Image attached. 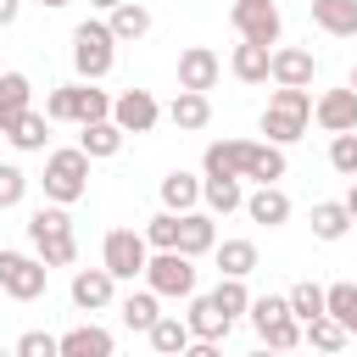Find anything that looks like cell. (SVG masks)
Instances as JSON below:
<instances>
[{
  "instance_id": "cell-1",
  "label": "cell",
  "mask_w": 357,
  "mask_h": 357,
  "mask_svg": "<svg viewBox=\"0 0 357 357\" xmlns=\"http://www.w3.org/2000/svg\"><path fill=\"white\" fill-rule=\"evenodd\" d=\"M28 240H33V257H39L45 268H73V257H78L73 218H67V206H56V201L28 218Z\"/></svg>"
},
{
  "instance_id": "cell-2",
  "label": "cell",
  "mask_w": 357,
  "mask_h": 357,
  "mask_svg": "<svg viewBox=\"0 0 357 357\" xmlns=\"http://www.w3.org/2000/svg\"><path fill=\"white\" fill-rule=\"evenodd\" d=\"M307 123H312V95L279 84V89L268 95V106H262V134H268V145H296V139L307 134Z\"/></svg>"
},
{
  "instance_id": "cell-3",
  "label": "cell",
  "mask_w": 357,
  "mask_h": 357,
  "mask_svg": "<svg viewBox=\"0 0 357 357\" xmlns=\"http://www.w3.org/2000/svg\"><path fill=\"white\" fill-rule=\"evenodd\" d=\"M45 117L50 123H100V117H112V95L106 89H95V84H56L50 95H45Z\"/></svg>"
},
{
  "instance_id": "cell-4",
  "label": "cell",
  "mask_w": 357,
  "mask_h": 357,
  "mask_svg": "<svg viewBox=\"0 0 357 357\" xmlns=\"http://www.w3.org/2000/svg\"><path fill=\"white\" fill-rule=\"evenodd\" d=\"M39 184H45V201L73 206V201L89 190V156H84V145H61V151H50Z\"/></svg>"
},
{
  "instance_id": "cell-5",
  "label": "cell",
  "mask_w": 357,
  "mask_h": 357,
  "mask_svg": "<svg viewBox=\"0 0 357 357\" xmlns=\"http://www.w3.org/2000/svg\"><path fill=\"white\" fill-rule=\"evenodd\" d=\"M112 61H117V33H112V22H78V28H73V67H78V78H84V84H100V78L112 73Z\"/></svg>"
},
{
  "instance_id": "cell-6",
  "label": "cell",
  "mask_w": 357,
  "mask_h": 357,
  "mask_svg": "<svg viewBox=\"0 0 357 357\" xmlns=\"http://www.w3.org/2000/svg\"><path fill=\"white\" fill-rule=\"evenodd\" d=\"M145 262H151V240H145L139 229H112V234H106L100 268H106L112 279H134V273H145Z\"/></svg>"
},
{
  "instance_id": "cell-7",
  "label": "cell",
  "mask_w": 357,
  "mask_h": 357,
  "mask_svg": "<svg viewBox=\"0 0 357 357\" xmlns=\"http://www.w3.org/2000/svg\"><path fill=\"white\" fill-rule=\"evenodd\" d=\"M45 279H50V268H45L39 257H28V251H0V290H6L11 301H39V296H45Z\"/></svg>"
},
{
  "instance_id": "cell-8",
  "label": "cell",
  "mask_w": 357,
  "mask_h": 357,
  "mask_svg": "<svg viewBox=\"0 0 357 357\" xmlns=\"http://www.w3.org/2000/svg\"><path fill=\"white\" fill-rule=\"evenodd\" d=\"M145 284L156 296H195V257L184 251H156L145 262Z\"/></svg>"
},
{
  "instance_id": "cell-9",
  "label": "cell",
  "mask_w": 357,
  "mask_h": 357,
  "mask_svg": "<svg viewBox=\"0 0 357 357\" xmlns=\"http://www.w3.org/2000/svg\"><path fill=\"white\" fill-rule=\"evenodd\" d=\"M229 22H234V33L251 39V45H279V28H284L273 0H234V6H229Z\"/></svg>"
},
{
  "instance_id": "cell-10",
  "label": "cell",
  "mask_w": 357,
  "mask_h": 357,
  "mask_svg": "<svg viewBox=\"0 0 357 357\" xmlns=\"http://www.w3.org/2000/svg\"><path fill=\"white\" fill-rule=\"evenodd\" d=\"M112 123H117L123 134H151V128L162 123V106H156L151 89H123V95L112 100Z\"/></svg>"
},
{
  "instance_id": "cell-11",
  "label": "cell",
  "mask_w": 357,
  "mask_h": 357,
  "mask_svg": "<svg viewBox=\"0 0 357 357\" xmlns=\"http://www.w3.org/2000/svg\"><path fill=\"white\" fill-rule=\"evenodd\" d=\"M312 117H318L324 134H351V128H357V89H351V84H346V89H324V95L312 100Z\"/></svg>"
},
{
  "instance_id": "cell-12",
  "label": "cell",
  "mask_w": 357,
  "mask_h": 357,
  "mask_svg": "<svg viewBox=\"0 0 357 357\" xmlns=\"http://www.w3.org/2000/svg\"><path fill=\"white\" fill-rule=\"evenodd\" d=\"M223 78V61H218V50L212 45H190V50H178V89H212Z\"/></svg>"
},
{
  "instance_id": "cell-13",
  "label": "cell",
  "mask_w": 357,
  "mask_h": 357,
  "mask_svg": "<svg viewBox=\"0 0 357 357\" xmlns=\"http://www.w3.org/2000/svg\"><path fill=\"white\" fill-rule=\"evenodd\" d=\"M251 145H257V139H212V145H206V156H201L206 178H245Z\"/></svg>"
},
{
  "instance_id": "cell-14",
  "label": "cell",
  "mask_w": 357,
  "mask_h": 357,
  "mask_svg": "<svg viewBox=\"0 0 357 357\" xmlns=\"http://www.w3.org/2000/svg\"><path fill=\"white\" fill-rule=\"evenodd\" d=\"M112 301H117V279H112L106 268H78V273H73V307L100 312V307H112Z\"/></svg>"
},
{
  "instance_id": "cell-15",
  "label": "cell",
  "mask_w": 357,
  "mask_h": 357,
  "mask_svg": "<svg viewBox=\"0 0 357 357\" xmlns=\"http://www.w3.org/2000/svg\"><path fill=\"white\" fill-rule=\"evenodd\" d=\"M229 73H234L240 84H268V78H273V45H251V39H240L234 56H229Z\"/></svg>"
},
{
  "instance_id": "cell-16",
  "label": "cell",
  "mask_w": 357,
  "mask_h": 357,
  "mask_svg": "<svg viewBox=\"0 0 357 357\" xmlns=\"http://www.w3.org/2000/svg\"><path fill=\"white\" fill-rule=\"evenodd\" d=\"M312 73H318L312 50H301V45H279V50H273V84H284V89H307Z\"/></svg>"
},
{
  "instance_id": "cell-17",
  "label": "cell",
  "mask_w": 357,
  "mask_h": 357,
  "mask_svg": "<svg viewBox=\"0 0 357 357\" xmlns=\"http://www.w3.org/2000/svg\"><path fill=\"white\" fill-rule=\"evenodd\" d=\"M184 324H190V335H195V340H223L234 318L218 307V296H190V312H184Z\"/></svg>"
},
{
  "instance_id": "cell-18",
  "label": "cell",
  "mask_w": 357,
  "mask_h": 357,
  "mask_svg": "<svg viewBox=\"0 0 357 357\" xmlns=\"http://www.w3.org/2000/svg\"><path fill=\"white\" fill-rule=\"evenodd\" d=\"M167 117H173V128H178V134H201V128L212 123V100H206L201 89H178V95H173V106H167Z\"/></svg>"
},
{
  "instance_id": "cell-19",
  "label": "cell",
  "mask_w": 357,
  "mask_h": 357,
  "mask_svg": "<svg viewBox=\"0 0 357 357\" xmlns=\"http://www.w3.org/2000/svg\"><path fill=\"white\" fill-rule=\"evenodd\" d=\"M245 212H251V223L279 229V223H290V195H284L279 184H257V190L245 195Z\"/></svg>"
},
{
  "instance_id": "cell-20",
  "label": "cell",
  "mask_w": 357,
  "mask_h": 357,
  "mask_svg": "<svg viewBox=\"0 0 357 357\" xmlns=\"http://www.w3.org/2000/svg\"><path fill=\"white\" fill-rule=\"evenodd\" d=\"M33 84H28V73H0V134L17 123V117H28L33 106Z\"/></svg>"
},
{
  "instance_id": "cell-21",
  "label": "cell",
  "mask_w": 357,
  "mask_h": 357,
  "mask_svg": "<svg viewBox=\"0 0 357 357\" xmlns=\"http://www.w3.org/2000/svg\"><path fill=\"white\" fill-rule=\"evenodd\" d=\"M312 22L335 39H357V0H312Z\"/></svg>"
},
{
  "instance_id": "cell-22",
  "label": "cell",
  "mask_w": 357,
  "mask_h": 357,
  "mask_svg": "<svg viewBox=\"0 0 357 357\" xmlns=\"http://www.w3.org/2000/svg\"><path fill=\"white\" fill-rule=\"evenodd\" d=\"M212 245H218L212 218H206V212H178V251H184V257H206Z\"/></svg>"
},
{
  "instance_id": "cell-23",
  "label": "cell",
  "mask_w": 357,
  "mask_h": 357,
  "mask_svg": "<svg viewBox=\"0 0 357 357\" xmlns=\"http://www.w3.org/2000/svg\"><path fill=\"white\" fill-rule=\"evenodd\" d=\"M117 312H123V324L128 329H139V335H151V324L162 318V296L145 284V290H128L123 301H117Z\"/></svg>"
},
{
  "instance_id": "cell-24",
  "label": "cell",
  "mask_w": 357,
  "mask_h": 357,
  "mask_svg": "<svg viewBox=\"0 0 357 357\" xmlns=\"http://www.w3.org/2000/svg\"><path fill=\"white\" fill-rule=\"evenodd\" d=\"M61 357H112V329L100 324H78L61 335Z\"/></svg>"
},
{
  "instance_id": "cell-25",
  "label": "cell",
  "mask_w": 357,
  "mask_h": 357,
  "mask_svg": "<svg viewBox=\"0 0 357 357\" xmlns=\"http://www.w3.org/2000/svg\"><path fill=\"white\" fill-rule=\"evenodd\" d=\"M78 145H84V156H89V162H100V156H117V151H123V128H117L112 117H100V123H84Z\"/></svg>"
},
{
  "instance_id": "cell-26",
  "label": "cell",
  "mask_w": 357,
  "mask_h": 357,
  "mask_svg": "<svg viewBox=\"0 0 357 357\" xmlns=\"http://www.w3.org/2000/svg\"><path fill=\"white\" fill-rule=\"evenodd\" d=\"M195 201H201V178L184 173V167H173V173L162 178V206H167V212H195Z\"/></svg>"
},
{
  "instance_id": "cell-27",
  "label": "cell",
  "mask_w": 357,
  "mask_h": 357,
  "mask_svg": "<svg viewBox=\"0 0 357 357\" xmlns=\"http://www.w3.org/2000/svg\"><path fill=\"white\" fill-rule=\"evenodd\" d=\"M212 257H218L223 279H245L257 268V240H223V245H212Z\"/></svg>"
},
{
  "instance_id": "cell-28",
  "label": "cell",
  "mask_w": 357,
  "mask_h": 357,
  "mask_svg": "<svg viewBox=\"0 0 357 357\" xmlns=\"http://www.w3.org/2000/svg\"><path fill=\"white\" fill-rule=\"evenodd\" d=\"M195 335H190V324L184 318H173V312H162L156 324H151V346L162 351V357H184V346H190Z\"/></svg>"
},
{
  "instance_id": "cell-29",
  "label": "cell",
  "mask_w": 357,
  "mask_h": 357,
  "mask_svg": "<svg viewBox=\"0 0 357 357\" xmlns=\"http://www.w3.org/2000/svg\"><path fill=\"white\" fill-rule=\"evenodd\" d=\"M112 33H117V45H128V39H145V33H151V11H145L139 0H123V6L112 11Z\"/></svg>"
},
{
  "instance_id": "cell-30",
  "label": "cell",
  "mask_w": 357,
  "mask_h": 357,
  "mask_svg": "<svg viewBox=\"0 0 357 357\" xmlns=\"http://www.w3.org/2000/svg\"><path fill=\"white\" fill-rule=\"evenodd\" d=\"M6 139H11L17 151H45V139H50V117H45V112H28V117H17V123L6 128Z\"/></svg>"
},
{
  "instance_id": "cell-31",
  "label": "cell",
  "mask_w": 357,
  "mask_h": 357,
  "mask_svg": "<svg viewBox=\"0 0 357 357\" xmlns=\"http://www.w3.org/2000/svg\"><path fill=\"white\" fill-rule=\"evenodd\" d=\"M245 178H257V184H279V178H284V145H251Z\"/></svg>"
},
{
  "instance_id": "cell-32",
  "label": "cell",
  "mask_w": 357,
  "mask_h": 357,
  "mask_svg": "<svg viewBox=\"0 0 357 357\" xmlns=\"http://www.w3.org/2000/svg\"><path fill=\"white\" fill-rule=\"evenodd\" d=\"M351 223H357V218L346 212V201H318V206H312V234H318V240H340Z\"/></svg>"
},
{
  "instance_id": "cell-33",
  "label": "cell",
  "mask_w": 357,
  "mask_h": 357,
  "mask_svg": "<svg viewBox=\"0 0 357 357\" xmlns=\"http://www.w3.org/2000/svg\"><path fill=\"white\" fill-rule=\"evenodd\" d=\"M290 312H296L301 324H312V318H324V312H329V290H324V284H312V279H301V284H290Z\"/></svg>"
},
{
  "instance_id": "cell-34",
  "label": "cell",
  "mask_w": 357,
  "mask_h": 357,
  "mask_svg": "<svg viewBox=\"0 0 357 357\" xmlns=\"http://www.w3.org/2000/svg\"><path fill=\"white\" fill-rule=\"evenodd\" d=\"M301 340H307L312 351H340V346L351 340V329H346L340 318H329V312H324V318H312V324H307V335H301Z\"/></svg>"
},
{
  "instance_id": "cell-35",
  "label": "cell",
  "mask_w": 357,
  "mask_h": 357,
  "mask_svg": "<svg viewBox=\"0 0 357 357\" xmlns=\"http://www.w3.org/2000/svg\"><path fill=\"white\" fill-rule=\"evenodd\" d=\"M201 201L212 212H234V206H245V190H240V178H201Z\"/></svg>"
},
{
  "instance_id": "cell-36",
  "label": "cell",
  "mask_w": 357,
  "mask_h": 357,
  "mask_svg": "<svg viewBox=\"0 0 357 357\" xmlns=\"http://www.w3.org/2000/svg\"><path fill=\"white\" fill-rule=\"evenodd\" d=\"M145 240H151V251H178V212H156L151 223H145Z\"/></svg>"
},
{
  "instance_id": "cell-37",
  "label": "cell",
  "mask_w": 357,
  "mask_h": 357,
  "mask_svg": "<svg viewBox=\"0 0 357 357\" xmlns=\"http://www.w3.org/2000/svg\"><path fill=\"white\" fill-rule=\"evenodd\" d=\"M279 318H296L290 312V296H251V329L262 335L268 324H279Z\"/></svg>"
},
{
  "instance_id": "cell-38",
  "label": "cell",
  "mask_w": 357,
  "mask_h": 357,
  "mask_svg": "<svg viewBox=\"0 0 357 357\" xmlns=\"http://www.w3.org/2000/svg\"><path fill=\"white\" fill-rule=\"evenodd\" d=\"M329 318H340V324L357 335V284H351V279L329 284Z\"/></svg>"
},
{
  "instance_id": "cell-39",
  "label": "cell",
  "mask_w": 357,
  "mask_h": 357,
  "mask_svg": "<svg viewBox=\"0 0 357 357\" xmlns=\"http://www.w3.org/2000/svg\"><path fill=\"white\" fill-rule=\"evenodd\" d=\"M17 357H61V335H50V329H22V335H17Z\"/></svg>"
},
{
  "instance_id": "cell-40",
  "label": "cell",
  "mask_w": 357,
  "mask_h": 357,
  "mask_svg": "<svg viewBox=\"0 0 357 357\" xmlns=\"http://www.w3.org/2000/svg\"><path fill=\"white\" fill-rule=\"evenodd\" d=\"M22 195H28V173L17 162H0V212L22 206Z\"/></svg>"
},
{
  "instance_id": "cell-41",
  "label": "cell",
  "mask_w": 357,
  "mask_h": 357,
  "mask_svg": "<svg viewBox=\"0 0 357 357\" xmlns=\"http://www.w3.org/2000/svg\"><path fill=\"white\" fill-rule=\"evenodd\" d=\"M218 307L229 312V318H240V312H251V290H245V279H218Z\"/></svg>"
},
{
  "instance_id": "cell-42",
  "label": "cell",
  "mask_w": 357,
  "mask_h": 357,
  "mask_svg": "<svg viewBox=\"0 0 357 357\" xmlns=\"http://www.w3.org/2000/svg\"><path fill=\"white\" fill-rule=\"evenodd\" d=\"M301 335H307V324H301V318H279V324H268V329H262V346L290 351V346H301Z\"/></svg>"
},
{
  "instance_id": "cell-43",
  "label": "cell",
  "mask_w": 357,
  "mask_h": 357,
  "mask_svg": "<svg viewBox=\"0 0 357 357\" xmlns=\"http://www.w3.org/2000/svg\"><path fill=\"white\" fill-rule=\"evenodd\" d=\"M329 167H335V173H346V178H357V128L329 139Z\"/></svg>"
},
{
  "instance_id": "cell-44",
  "label": "cell",
  "mask_w": 357,
  "mask_h": 357,
  "mask_svg": "<svg viewBox=\"0 0 357 357\" xmlns=\"http://www.w3.org/2000/svg\"><path fill=\"white\" fill-rule=\"evenodd\" d=\"M184 357H223V340H190Z\"/></svg>"
},
{
  "instance_id": "cell-45",
  "label": "cell",
  "mask_w": 357,
  "mask_h": 357,
  "mask_svg": "<svg viewBox=\"0 0 357 357\" xmlns=\"http://www.w3.org/2000/svg\"><path fill=\"white\" fill-rule=\"evenodd\" d=\"M17 11H22V0H0V28H11V22H17Z\"/></svg>"
},
{
  "instance_id": "cell-46",
  "label": "cell",
  "mask_w": 357,
  "mask_h": 357,
  "mask_svg": "<svg viewBox=\"0 0 357 357\" xmlns=\"http://www.w3.org/2000/svg\"><path fill=\"white\" fill-rule=\"evenodd\" d=\"M346 212L357 218V178H351V190H346Z\"/></svg>"
},
{
  "instance_id": "cell-47",
  "label": "cell",
  "mask_w": 357,
  "mask_h": 357,
  "mask_svg": "<svg viewBox=\"0 0 357 357\" xmlns=\"http://www.w3.org/2000/svg\"><path fill=\"white\" fill-rule=\"evenodd\" d=\"M89 6H100V11H117V6H123V0H89Z\"/></svg>"
},
{
  "instance_id": "cell-48",
  "label": "cell",
  "mask_w": 357,
  "mask_h": 357,
  "mask_svg": "<svg viewBox=\"0 0 357 357\" xmlns=\"http://www.w3.org/2000/svg\"><path fill=\"white\" fill-rule=\"evenodd\" d=\"M251 357H284V351H273V346H257V351H251Z\"/></svg>"
},
{
  "instance_id": "cell-49",
  "label": "cell",
  "mask_w": 357,
  "mask_h": 357,
  "mask_svg": "<svg viewBox=\"0 0 357 357\" xmlns=\"http://www.w3.org/2000/svg\"><path fill=\"white\" fill-rule=\"evenodd\" d=\"M39 6H73V0H39Z\"/></svg>"
},
{
  "instance_id": "cell-50",
  "label": "cell",
  "mask_w": 357,
  "mask_h": 357,
  "mask_svg": "<svg viewBox=\"0 0 357 357\" xmlns=\"http://www.w3.org/2000/svg\"><path fill=\"white\" fill-rule=\"evenodd\" d=\"M0 357H17V346H11V351H0Z\"/></svg>"
},
{
  "instance_id": "cell-51",
  "label": "cell",
  "mask_w": 357,
  "mask_h": 357,
  "mask_svg": "<svg viewBox=\"0 0 357 357\" xmlns=\"http://www.w3.org/2000/svg\"><path fill=\"white\" fill-rule=\"evenodd\" d=\"M351 89H357V73H351Z\"/></svg>"
},
{
  "instance_id": "cell-52",
  "label": "cell",
  "mask_w": 357,
  "mask_h": 357,
  "mask_svg": "<svg viewBox=\"0 0 357 357\" xmlns=\"http://www.w3.org/2000/svg\"><path fill=\"white\" fill-rule=\"evenodd\" d=\"M0 139H6V134H0Z\"/></svg>"
}]
</instances>
